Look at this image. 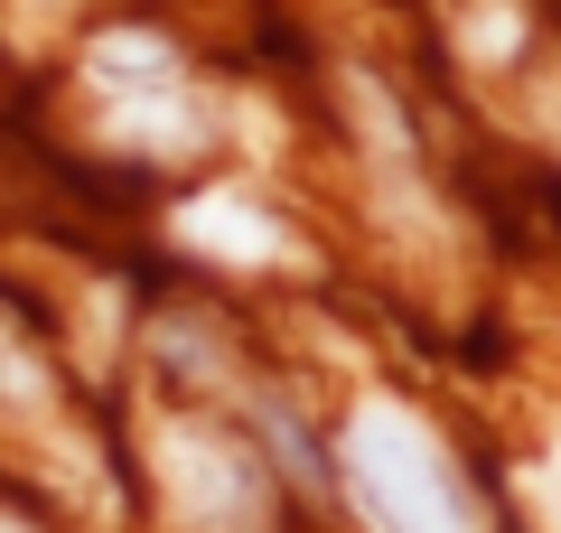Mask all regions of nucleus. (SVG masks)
I'll use <instances>...</instances> for the list:
<instances>
[{
	"label": "nucleus",
	"instance_id": "f257e3e1",
	"mask_svg": "<svg viewBox=\"0 0 561 533\" xmlns=\"http://www.w3.org/2000/svg\"><path fill=\"white\" fill-rule=\"evenodd\" d=\"M337 477L375 533H486L459 458L402 402H356V421L337 431Z\"/></svg>",
	"mask_w": 561,
	"mask_h": 533
},
{
	"label": "nucleus",
	"instance_id": "f03ea898",
	"mask_svg": "<svg viewBox=\"0 0 561 533\" xmlns=\"http://www.w3.org/2000/svg\"><path fill=\"white\" fill-rule=\"evenodd\" d=\"M150 458H160V487H169V506H179L187 533H262L272 487H262V468L225 431L169 421V431H150Z\"/></svg>",
	"mask_w": 561,
	"mask_h": 533
},
{
	"label": "nucleus",
	"instance_id": "7ed1b4c3",
	"mask_svg": "<svg viewBox=\"0 0 561 533\" xmlns=\"http://www.w3.org/2000/svg\"><path fill=\"white\" fill-rule=\"evenodd\" d=\"M179 243H197V253L234 262V272H253V262H290V235H280L253 197H234V188L187 197V206H179Z\"/></svg>",
	"mask_w": 561,
	"mask_h": 533
},
{
	"label": "nucleus",
	"instance_id": "20e7f679",
	"mask_svg": "<svg viewBox=\"0 0 561 533\" xmlns=\"http://www.w3.org/2000/svg\"><path fill=\"white\" fill-rule=\"evenodd\" d=\"M113 132L140 140V150H197L206 122H197V103H187L179 84H140V94L113 103Z\"/></svg>",
	"mask_w": 561,
	"mask_h": 533
},
{
	"label": "nucleus",
	"instance_id": "39448f33",
	"mask_svg": "<svg viewBox=\"0 0 561 533\" xmlns=\"http://www.w3.org/2000/svg\"><path fill=\"white\" fill-rule=\"evenodd\" d=\"M94 84H113V94L179 84V57H169V38H150V29H113V38L94 47Z\"/></svg>",
	"mask_w": 561,
	"mask_h": 533
},
{
	"label": "nucleus",
	"instance_id": "423d86ee",
	"mask_svg": "<svg viewBox=\"0 0 561 533\" xmlns=\"http://www.w3.org/2000/svg\"><path fill=\"white\" fill-rule=\"evenodd\" d=\"M47 402V365L20 347V328L0 318V412H38Z\"/></svg>",
	"mask_w": 561,
	"mask_h": 533
},
{
	"label": "nucleus",
	"instance_id": "0eeeda50",
	"mask_svg": "<svg viewBox=\"0 0 561 533\" xmlns=\"http://www.w3.org/2000/svg\"><path fill=\"white\" fill-rule=\"evenodd\" d=\"M468 38H478V57H486V66L515 57V10H505V0H486L478 20H468Z\"/></svg>",
	"mask_w": 561,
	"mask_h": 533
},
{
	"label": "nucleus",
	"instance_id": "6e6552de",
	"mask_svg": "<svg viewBox=\"0 0 561 533\" xmlns=\"http://www.w3.org/2000/svg\"><path fill=\"white\" fill-rule=\"evenodd\" d=\"M542 506H552V524H561V440H552V458H542Z\"/></svg>",
	"mask_w": 561,
	"mask_h": 533
}]
</instances>
